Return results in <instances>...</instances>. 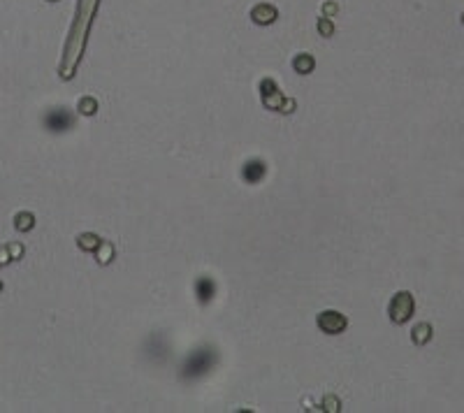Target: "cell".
Masks as SVG:
<instances>
[{
	"label": "cell",
	"instance_id": "8",
	"mask_svg": "<svg viewBox=\"0 0 464 413\" xmlns=\"http://www.w3.org/2000/svg\"><path fill=\"white\" fill-rule=\"evenodd\" d=\"M33 214H17V218H14V223H17V230H30L33 228Z\"/></svg>",
	"mask_w": 464,
	"mask_h": 413
},
{
	"label": "cell",
	"instance_id": "10",
	"mask_svg": "<svg viewBox=\"0 0 464 413\" xmlns=\"http://www.w3.org/2000/svg\"><path fill=\"white\" fill-rule=\"evenodd\" d=\"M256 19H258L260 23L272 21V19H274V10H267V7H260V10L256 12Z\"/></svg>",
	"mask_w": 464,
	"mask_h": 413
},
{
	"label": "cell",
	"instance_id": "11",
	"mask_svg": "<svg viewBox=\"0 0 464 413\" xmlns=\"http://www.w3.org/2000/svg\"><path fill=\"white\" fill-rule=\"evenodd\" d=\"M295 67H297V72H306V70H311V67H313V61L309 58V56H304V58H297Z\"/></svg>",
	"mask_w": 464,
	"mask_h": 413
},
{
	"label": "cell",
	"instance_id": "1",
	"mask_svg": "<svg viewBox=\"0 0 464 413\" xmlns=\"http://www.w3.org/2000/svg\"><path fill=\"white\" fill-rule=\"evenodd\" d=\"M411 314H413V297L409 292H397L392 304H390V318L395 323H404L411 318Z\"/></svg>",
	"mask_w": 464,
	"mask_h": 413
},
{
	"label": "cell",
	"instance_id": "4",
	"mask_svg": "<svg viewBox=\"0 0 464 413\" xmlns=\"http://www.w3.org/2000/svg\"><path fill=\"white\" fill-rule=\"evenodd\" d=\"M47 126H49V130L60 132V130H67V128L72 126V119H70L67 111L56 109V111H49V116H47Z\"/></svg>",
	"mask_w": 464,
	"mask_h": 413
},
{
	"label": "cell",
	"instance_id": "12",
	"mask_svg": "<svg viewBox=\"0 0 464 413\" xmlns=\"http://www.w3.org/2000/svg\"><path fill=\"white\" fill-rule=\"evenodd\" d=\"M79 111H82V114H93V111H95V102H93L91 98H84L82 102H79Z\"/></svg>",
	"mask_w": 464,
	"mask_h": 413
},
{
	"label": "cell",
	"instance_id": "13",
	"mask_svg": "<svg viewBox=\"0 0 464 413\" xmlns=\"http://www.w3.org/2000/svg\"><path fill=\"white\" fill-rule=\"evenodd\" d=\"M110 255H112V246H104V248H100V262H110Z\"/></svg>",
	"mask_w": 464,
	"mask_h": 413
},
{
	"label": "cell",
	"instance_id": "7",
	"mask_svg": "<svg viewBox=\"0 0 464 413\" xmlns=\"http://www.w3.org/2000/svg\"><path fill=\"white\" fill-rule=\"evenodd\" d=\"M432 339V327L427 323H420V325H415L413 330V342L415 344H427Z\"/></svg>",
	"mask_w": 464,
	"mask_h": 413
},
{
	"label": "cell",
	"instance_id": "6",
	"mask_svg": "<svg viewBox=\"0 0 464 413\" xmlns=\"http://www.w3.org/2000/svg\"><path fill=\"white\" fill-rule=\"evenodd\" d=\"M213 290H216V286L209 279H200L197 281V297L202 299V302H209L213 297Z\"/></svg>",
	"mask_w": 464,
	"mask_h": 413
},
{
	"label": "cell",
	"instance_id": "5",
	"mask_svg": "<svg viewBox=\"0 0 464 413\" xmlns=\"http://www.w3.org/2000/svg\"><path fill=\"white\" fill-rule=\"evenodd\" d=\"M265 163H260V160H248L246 163V167H244V179L246 181H260L262 176H265Z\"/></svg>",
	"mask_w": 464,
	"mask_h": 413
},
{
	"label": "cell",
	"instance_id": "14",
	"mask_svg": "<svg viewBox=\"0 0 464 413\" xmlns=\"http://www.w3.org/2000/svg\"><path fill=\"white\" fill-rule=\"evenodd\" d=\"M10 260V255H7V251L5 248H0V262H7Z\"/></svg>",
	"mask_w": 464,
	"mask_h": 413
},
{
	"label": "cell",
	"instance_id": "15",
	"mask_svg": "<svg viewBox=\"0 0 464 413\" xmlns=\"http://www.w3.org/2000/svg\"><path fill=\"white\" fill-rule=\"evenodd\" d=\"M0 288H3V283H0Z\"/></svg>",
	"mask_w": 464,
	"mask_h": 413
},
{
	"label": "cell",
	"instance_id": "2",
	"mask_svg": "<svg viewBox=\"0 0 464 413\" xmlns=\"http://www.w3.org/2000/svg\"><path fill=\"white\" fill-rule=\"evenodd\" d=\"M213 362V355H209V353H197V355H193L188 362H186L184 367V374L186 376H195V374H204V371L211 367Z\"/></svg>",
	"mask_w": 464,
	"mask_h": 413
},
{
	"label": "cell",
	"instance_id": "9",
	"mask_svg": "<svg viewBox=\"0 0 464 413\" xmlns=\"http://www.w3.org/2000/svg\"><path fill=\"white\" fill-rule=\"evenodd\" d=\"M79 246L93 251V248L98 246V237H93V235H82V237H79Z\"/></svg>",
	"mask_w": 464,
	"mask_h": 413
},
{
	"label": "cell",
	"instance_id": "3",
	"mask_svg": "<svg viewBox=\"0 0 464 413\" xmlns=\"http://www.w3.org/2000/svg\"><path fill=\"white\" fill-rule=\"evenodd\" d=\"M318 325H320V330L337 334V332H341L346 327V318L341 314H337V311H325V314L318 316Z\"/></svg>",
	"mask_w": 464,
	"mask_h": 413
}]
</instances>
